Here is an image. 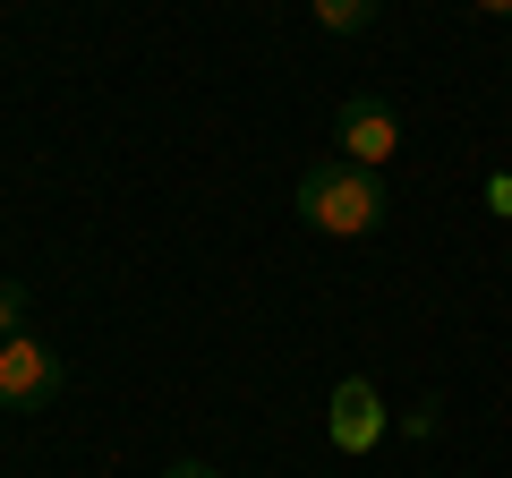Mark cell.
<instances>
[{
	"label": "cell",
	"mask_w": 512,
	"mask_h": 478,
	"mask_svg": "<svg viewBox=\"0 0 512 478\" xmlns=\"http://www.w3.org/2000/svg\"><path fill=\"white\" fill-rule=\"evenodd\" d=\"M69 393V359L35 333H9L0 342V410H52Z\"/></svg>",
	"instance_id": "cell-2"
},
{
	"label": "cell",
	"mask_w": 512,
	"mask_h": 478,
	"mask_svg": "<svg viewBox=\"0 0 512 478\" xmlns=\"http://www.w3.org/2000/svg\"><path fill=\"white\" fill-rule=\"evenodd\" d=\"M291 205H299V222L308 231H325V239H376L384 231V180L376 171H359V163H308L299 171V188H291Z\"/></svg>",
	"instance_id": "cell-1"
},
{
	"label": "cell",
	"mask_w": 512,
	"mask_h": 478,
	"mask_svg": "<svg viewBox=\"0 0 512 478\" xmlns=\"http://www.w3.org/2000/svg\"><path fill=\"white\" fill-rule=\"evenodd\" d=\"M26 333V282H0V342Z\"/></svg>",
	"instance_id": "cell-6"
},
{
	"label": "cell",
	"mask_w": 512,
	"mask_h": 478,
	"mask_svg": "<svg viewBox=\"0 0 512 478\" xmlns=\"http://www.w3.org/2000/svg\"><path fill=\"white\" fill-rule=\"evenodd\" d=\"M308 9H316L325 35H367V26L384 18V0H308Z\"/></svg>",
	"instance_id": "cell-5"
},
{
	"label": "cell",
	"mask_w": 512,
	"mask_h": 478,
	"mask_svg": "<svg viewBox=\"0 0 512 478\" xmlns=\"http://www.w3.org/2000/svg\"><path fill=\"white\" fill-rule=\"evenodd\" d=\"M478 9H487V18H512V0H478Z\"/></svg>",
	"instance_id": "cell-9"
},
{
	"label": "cell",
	"mask_w": 512,
	"mask_h": 478,
	"mask_svg": "<svg viewBox=\"0 0 512 478\" xmlns=\"http://www.w3.org/2000/svg\"><path fill=\"white\" fill-rule=\"evenodd\" d=\"M333 154L359 163V171H384L402 154V111L384 103V94H350V103L333 111Z\"/></svg>",
	"instance_id": "cell-3"
},
{
	"label": "cell",
	"mask_w": 512,
	"mask_h": 478,
	"mask_svg": "<svg viewBox=\"0 0 512 478\" xmlns=\"http://www.w3.org/2000/svg\"><path fill=\"white\" fill-rule=\"evenodd\" d=\"M163 478H222V470H214V461H171Z\"/></svg>",
	"instance_id": "cell-8"
},
{
	"label": "cell",
	"mask_w": 512,
	"mask_h": 478,
	"mask_svg": "<svg viewBox=\"0 0 512 478\" xmlns=\"http://www.w3.org/2000/svg\"><path fill=\"white\" fill-rule=\"evenodd\" d=\"M325 436H333V453H376V444H384V402H376L367 376H342V385H333Z\"/></svg>",
	"instance_id": "cell-4"
},
{
	"label": "cell",
	"mask_w": 512,
	"mask_h": 478,
	"mask_svg": "<svg viewBox=\"0 0 512 478\" xmlns=\"http://www.w3.org/2000/svg\"><path fill=\"white\" fill-rule=\"evenodd\" d=\"M436 427H444V410H436V402H419V410L402 419V436H436Z\"/></svg>",
	"instance_id": "cell-7"
}]
</instances>
